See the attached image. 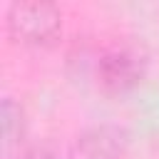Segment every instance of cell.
Segmentation results:
<instances>
[{
    "label": "cell",
    "mask_w": 159,
    "mask_h": 159,
    "mask_svg": "<svg viewBox=\"0 0 159 159\" xmlns=\"http://www.w3.org/2000/svg\"><path fill=\"white\" fill-rule=\"evenodd\" d=\"M60 10L50 2H15L7 12V30L27 45H45L60 32Z\"/></svg>",
    "instance_id": "obj_1"
},
{
    "label": "cell",
    "mask_w": 159,
    "mask_h": 159,
    "mask_svg": "<svg viewBox=\"0 0 159 159\" xmlns=\"http://www.w3.org/2000/svg\"><path fill=\"white\" fill-rule=\"evenodd\" d=\"M99 75H102V82L114 87V89H124L129 84L137 82L139 77V67L134 62V57L124 55V52H114V55H107L99 65Z\"/></svg>",
    "instance_id": "obj_2"
},
{
    "label": "cell",
    "mask_w": 159,
    "mask_h": 159,
    "mask_svg": "<svg viewBox=\"0 0 159 159\" xmlns=\"http://www.w3.org/2000/svg\"><path fill=\"white\" fill-rule=\"evenodd\" d=\"M82 149L89 157H94V159H112V157L122 154V149H124V134L119 129H114V127L92 129L89 134H84Z\"/></svg>",
    "instance_id": "obj_3"
},
{
    "label": "cell",
    "mask_w": 159,
    "mask_h": 159,
    "mask_svg": "<svg viewBox=\"0 0 159 159\" xmlns=\"http://www.w3.org/2000/svg\"><path fill=\"white\" fill-rule=\"evenodd\" d=\"M25 159H65L60 152H55V149H47V147H40V149H32Z\"/></svg>",
    "instance_id": "obj_4"
}]
</instances>
